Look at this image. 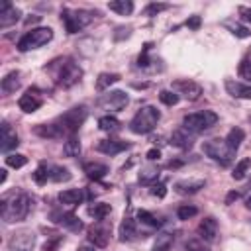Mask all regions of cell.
Masks as SVG:
<instances>
[{"label":"cell","mask_w":251,"mask_h":251,"mask_svg":"<svg viewBox=\"0 0 251 251\" xmlns=\"http://www.w3.org/2000/svg\"><path fill=\"white\" fill-rule=\"evenodd\" d=\"M245 206H247V208H249V210H251V196H249V198H247V200H245Z\"/></svg>","instance_id":"obj_56"},{"label":"cell","mask_w":251,"mask_h":251,"mask_svg":"<svg viewBox=\"0 0 251 251\" xmlns=\"http://www.w3.org/2000/svg\"><path fill=\"white\" fill-rule=\"evenodd\" d=\"M61 241H63L61 235H55V237H51V239H47V241L41 245V251H57L59 245H61Z\"/></svg>","instance_id":"obj_42"},{"label":"cell","mask_w":251,"mask_h":251,"mask_svg":"<svg viewBox=\"0 0 251 251\" xmlns=\"http://www.w3.org/2000/svg\"><path fill=\"white\" fill-rule=\"evenodd\" d=\"M26 163H28L26 155H20V153H10V155L6 157V165L12 167V169H20V167H24Z\"/></svg>","instance_id":"obj_40"},{"label":"cell","mask_w":251,"mask_h":251,"mask_svg":"<svg viewBox=\"0 0 251 251\" xmlns=\"http://www.w3.org/2000/svg\"><path fill=\"white\" fill-rule=\"evenodd\" d=\"M130 147V143H126V141H120V139H102L98 143V151L100 153H104V155H118V153H122V151H126V149Z\"/></svg>","instance_id":"obj_15"},{"label":"cell","mask_w":251,"mask_h":251,"mask_svg":"<svg viewBox=\"0 0 251 251\" xmlns=\"http://www.w3.org/2000/svg\"><path fill=\"white\" fill-rule=\"evenodd\" d=\"M137 220H141V224L151 226V228H157V226L161 224L151 212H147V210H139V212H137Z\"/></svg>","instance_id":"obj_39"},{"label":"cell","mask_w":251,"mask_h":251,"mask_svg":"<svg viewBox=\"0 0 251 251\" xmlns=\"http://www.w3.org/2000/svg\"><path fill=\"white\" fill-rule=\"evenodd\" d=\"M0 149L2 151H10V149H14V147H18V143H20V139H18V135L10 130V126L4 122L2 124V137H0Z\"/></svg>","instance_id":"obj_21"},{"label":"cell","mask_w":251,"mask_h":251,"mask_svg":"<svg viewBox=\"0 0 251 251\" xmlns=\"http://www.w3.org/2000/svg\"><path fill=\"white\" fill-rule=\"evenodd\" d=\"M6 177H8V173H6V169H2V171H0V183H6Z\"/></svg>","instance_id":"obj_52"},{"label":"cell","mask_w":251,"mask_h":251,"mask_svg":"<svg viewBox=\"0 0 251 251\" xmlns=\"http://www.w3.org/2000/svg\"><path fill=\"white\" fill-rule=\"evenodd\" d=\"M204 181H194V179H188V181H177L175 183V192L177 194H183V196H186V194H194V192H198L200 188H204Z\"/></svg>","instance_id":"obj_19"},{"label":"cell","mask_w":251,"mask_h":251,"mask_svg":"<svg viewBox=\"0 0 251 251\" xmlns=\"http://www.w3.org/2000/svg\"><path fill=\"white\" fill-rule=\"evenodd\" d=\"M218 124V116L212 110H202V112H192L183 118V128L188 130L190 134H202Z\"/></svg>","instance_id":"obj_3"},{"label":"cell","mask_w":251,"mask_h":251,"mask_svg":"<svg viewBox=\"0 0 251 251\" xmlns=\"http://www.w3.org/2000/svg\"><path fill=\"white\" fill-rule=\"evenodd\" d=\"M110 212H112V206L106 204V202H98V204H92V206L88 208V214H90L96 222L106 220V218L110 216Z\"/></svg>","instance_id":"obj_26"},{"label":"cell","mask_w":251,"mask_h":251,"mask_svg":"<svg viewBox=\"0 0 251 251\" xmlns=\"http://www.w3.org/2000/svg\"><path fill=\"white\" fill-rule=\"evenodd\" d=\"M118 81H120V75H116V73H102V75L98 77V81H96V90L98 92H104L110 84H114Z\"/></svg>","instance_id":"obj_31"},{"label":"cell","mask_w":251,"mask_h":251,"mask_svg":"<svg viewBox=\"0 0 251 251\" xmlns=\"http://www.w3.org/2000/svg\"><path fill=\"white\" fill-rule=\"evenodd\" d=\"M51 181H55V183H67V181H71V171L69 169H65V167H53L51 169Z\"/></svg>","instance_id":"obj_38"},{"label":"cell","mask_w":251,"mask_h":251,"mask_svg":"<svg viewBox=\"0 0 251 251\" xmlns=\"http://www.w3.org/2000/svg\"><path fill=\"white\" fill-rule=\"evenodd\" d=\"M47 179H51V169H47L45 163H39V167H37L35 173H33V181H35L37 184H45Z\"/></svg>","instance_id":"obj_36"},{"label":"cell","mask_w":251,"mask_h":251,"mask_svg":"<svg viewBox=\"0 0 251 251\" xmlns=\"http://www.w3.org/2000/svg\"><path fill=\"white\" fill-rule=\"evenodd\" d=\"M216 235H218V222L214 218H204L202 222L198 224V237L202 241H216Z\"/></svg>","instance_id":"obj_14"},{"label":"cell","mask_w":251,"mask_h":251,"mask_svg":"<svg viewBox=\"0 0 251 251\" xmlns=\"http://www.w3.org/2000/svg\"><path fill=\"white\" fill-rule=\"evenodd\" d=\"M239 75L245 77V79H251V53L241 61V65H239Z\"/></svg>","instance_id":"obj_44"},{"label":"cell","mask_w":251,"mask_h":251,"mask_svg":"<svg viewBox=\"0 0 251 251\" xmlns=\"http://www.w3.org/2000/svg\"><path fill=\"white\" fill-rule=\"evenodd\" d=\"M20 88V73L18 71H12V73H8L4 79H2V90L4 92H16Z\"/></svg>","instance_id":"obj_30"},{"label":"cell","mask_w":251,"mask_h":251,"mask_svg":"<svg viewBox=\"0 0 251 251\" xmlns=\"http://www.w3.org/2000/svg\"><path fill=\"white\" fill-rule=\"evenodd\" d=\"M145 157H147L149 161H159V157H161V151H159V149H149Z\"/></svg>","instance_id":"obj_48"},{"label":"cell","mask_w":251,"mask_h":251,"mask_svg":"<svg viewBox=\"0 0 251 251\" xmlns=\"http://www.w3.org/2000/svg\"><path fill=\"white\" fill-rule=\"evenodd\" d=\"M63 153H65L67 157H79V153H81V141H79L77 135L67 137V141H65V145H63Z\"/></svg>","instance_id":"obj_32"},{"label":"cell","mask_w":251,"mask_h":251,"mask_svg":"<svg viewBox=\"0 0 251 251\" xmlns=\"http://www.w3.org/2000/svg\"><path fill=\"white\" fill-rule=\"evenodd\" d=\"M196 214H198V208H196V206H190V204H184V206H181V208L177 210L179 220H190V218H194Z\"/></svg>","instance_id":"obj_41"},{"label":"cell","mask_w":251,"mask_h":251,"mask_svg":"<svg viewBox=\"0 0 251 251\" xmlns=\"http://www.w3.org/2000/svg\"><path fill=\"white\" fill-rule=\"evenodd\" d=\"M159 118H161V114H159V110H157L155 106H143V108H139L137 114L132 118L130 130H132L134 134H139V135L149 134V132H153V128L157 126Z\"/></svg>","instance_id":"obj_2"},{"label":"cell","mask_w":251,"mask_h":251,"mask_svg":"<svg viewBox=\"0 0 251 251\" xmlns=\"http://www.w3.org/2000/svg\"><path fill=\"white\" fill-rule=\"evenodd\" d=\"M30 210H32V198H30V194L22 192V194H14L10 200H4L2 208H0V214H2L4 222L12 224V222L26 220Z\"/></svg>","instance_id":"obj_1"},{"label":"cell","mask_w":251,"mask_h":251,"mask_svg":"<svg viewBox=\"0 0 251 251\" xmlns=\"http://www.w3.org/2000/svg\"><path fill=\"white\" fill-rule=\"evenodd\" d=\"M239 12H241V16H243L245 22H251V8H241Z\"/></svg>","instance_id":"obj_51"},{"label":"cell","mask_w":251,"mask_h":251,"mask_svg":"<svg viewBox=\"0 0 251 251\" xmlns=\"http://www.w3.org/2000/svg\"><path fill=\"white\" fill-rule=\"evenodd\" d=\"M86 108L84 106H75V108H71L69 112H65L55 124H57V128H59V132H61V135H75L77 132H79V128L84 124V120H86Z\"/></svg>","instance_id":"obj_4"},{"label":"cell","mask_w":251,"mask_h":251,"mask_svg":"<svg viewBox=\"0 0 251 251\" xmlns=\"http://www.w3.org/2000/svg\"><path fill=\"white\" fill-rule=\"evenodd\" d=\"M128 94L124 90H108L106 94H102L98 98V106L108 112H120L128 106Z\"/></svg>","instance_id":"obj_9"},{"label":"cell","mask_w":251,"mask_h":251,"mask_svg":"<svg viewBox=\"0 0 251 251\" xmlns=\"http://www.w3.org/2000/svg\"><path fill=\"white\" fill-rule=\"evenodd\" d=\"M169 8V4H157V2H151L145 10H143V14L145 16H157L159 12H163V10H167Z\"/></svg>","instance_id":"obj_43"},{"label":"cell","mask_w":251,"mask_h":251,"mask_svg":"<svg viewBox=\"0 0 251 251\" xmlns=\"http://www.w3.org/2000/svg\"><path fill=\"white\" fill-rule=\"evenodd\" d=\"M108 8L120 16H128L134 12V2L132 0H112V2H108Z\"/></svg>","instance_id":"obj_27"},{"label":"cell","mask_w":251,"mask_h":251,"mask_svg":"<svg viewBox=\"0 0 251 251\" xmlns=\"http://www.w3.org/2000/svg\"><path fill=\"white\" fill-rule=\"evenodd\" d=\"M137 235V226H135V220L132 216H126L120 224V239L122 241H130Z\"/></svg>","instance_id":"obj_23"},{"label":"cell","mask_w":251,"mask_h":251,"mask_svg":"<svg viewBox=\"0 0 251 251\" xmlns=\"http://www.w3.org/2000/svg\"><path fill=\"white\" fill-rule=\"evenodd\" d=\"M181 165H183V161H171V163H169L171 169H177V167H181Z\"/></svg>","instance_id":"obj_54"},{"label":"cell","mask_w":251,"mask_h":251,"mask_svg":"<svg viewBox=\"0 0 251 251\" xmlns=\"http://www.w3.org/2000/svg\"><path fill=\"white\" fill-rule=\"evenodd\" d=\"M200 24H202V20H200V16H192V18H188V20H186V26H188L190 30H194V32L200 28Z\"/></svg>","instance_id":"obj_47"},{"label":"cell","mask_w":251,"mask_h":251,"mask_svg":"<svg viewBox=\"0 0 251 251\" xmlns=\"http://www.w3.org/2000/svg\"><path fill=\"white\" fill-rule=\"evenodd\" d=\"M35 243V235L30 230H20L10 235L8 239V249L10 251H32Z\"/></svg>","instance_id":"obj_10"},{"label":"cell","mask_w":251,"mask_h":251,"mask_svg":"<svg viewBox=\"0 0 251 251\" xmlns=\"http://www.w3.org/2000/svg\"><path fill=\"white\" fill-rule=\"evenodd\" d=\"M171 143L179 149H188L192 147V135L188 134V130H175L173 135H171Z\"/></svg>","instance_id":"obj_24"},{"label":"cell","mask_w":251,"mask_h":251,"mask_svg":"<svg viewBox=\"0 0 251 251\" xmlns=\"http://www.w3.org/2000/svg\"><path fill=\"white\" fill-rule=\"evenodd\" d=\"M98 128L102 130V132H118L120 130V122L114 118V116H102L98 120Z\"/></svg>","instance_id":"obj_34"},{"label":"cell","mask_w":251,"mask_h":251,"mask_svg":"<svg viewBox=\"0 0 251 251\" xmlns=\"http://www.w3.org/2000/svg\"><path fill=\"white\" fill-rule=\"evenodd\" d=\"M159 100H161L165 106H175V104H179L181 96H179L175 90H161V92H159Z\"/></svg>","instance_id":"obj_37"},{"label":"cell","mask_w":251,"mask_h":251,"mask_svg":"<svg viewBox=\"0 0 251 251\" xmlns=\"http://www.w3.org/2000/svg\"><path fill=\"white\" fill-rule=\"evenodd\" d=\"M188 249H190V251H210V249H206L204 245H200V243H196V241H190V243H188Z\"/></svg>","instance_id":"obj_50"},{"label":"cell","mask_w":251,"mask_h":251,"mask_svg":"<svg viewBox=\"0 0 251 251\" xmlns=\"http://www.w3.org/2000/svg\"><path fill=\"white\" fill-rule=\"evenodd\" d=\"M83 190L81 188H67L63 192H59V202L65 206H79L83 202Z\"/></svg>","instance_id":"obj_20"},{"label":"cell","mask_w":251,"mask_h":251,"mask_svg":"<svg viewBox=\"0 0 251 251\" xmlns=\"http://www.w3.org/2000/svg\"><path fill=\"white\" fill-rule=\"evenodd\" d=\"M53 39V30L51 28H35L32 32H28L20 41H18V49L22 53L30 51V49H37L43 47L45 43H49Z\"/></svg>","instance_id":"obj_7"},{"label":"cell","mask_w":251,"mask_h":251,"mask_svg":"<svg viewBox=\"0 0 251 251\" xmlns=\"http://www.w3.org/2000/svg\"><path fill=\"white\" fill-rule=\"evenodd\" d=\"M39 18H41V16H33V18H28V20H26V24L30 26V24H33V22H39Z\"/></svg>","instance_id":"obj_53"},{"label":"cell","mask_w":251,"mask_h":251,"mask_svg":"<svg viewBox=\"0 0 251 251\" xmlns=\"http://www.w3.org/2000/svg\"><path fill=\"white\" fill-rule=\"evenodd\" d=\"M20 16H22V12L16 8V6H12L10 2H2L0 4V28H10L12 24H16L18 20H20Z\"/></svg>","instance_id":"obj_13"},{"label":"cell","mask_w":251,"mask_h":251,"mask_svg":"<svg viewBox=\"0 0 251 251\" xmlns=\"http://www.w3.org/2000/svg\"><path fill=\"white\" fill-rule=\"evenodd\" d=\"M151 194H153V196H157V198H163V196L167 194V188H165V184H163V183H159V184H153V188H151Z\"/></svg>","instance_id":"obj_46"},{"label":"cell","mask_w":251,"mask_h":251,"mask_svg":"<svg viewBox=\"0 0 251 251\" xmlns=\"http://www.w3.org/2000/svg\"><path fill=\"white\" fill-rule=\"evenodd\" d=\"M232 33H234L235 37H241V39L251 35V32H249L245 26H234V28H232Z\"/></svg>","instance_id":"obj_45"},{"label":"cell","mask_w":251,"mask_h":251,"mask_svg":"<svg viewBox=\"0 0 251 251\" xmlns=\"http://www.w3.org/2000/svg\"><path fill=\"white\" fill-rule=\"evenodd\" d=\"M243 139H245V132L241 128H232L226 135V143L230 145V149H234V151H237V147L241 145Z\"/></svg>","instance_id":"obj_28"},{"label":"cell","mask_w":251,"mask_h":251,"mask_svg":"<svg viewBox=\"0 0 251 251\" xmlns=\"http://www.w3.org/2000/svg\"><path fill=\"white\" fill-rule=\"evenodd\" d=\"M84 173H86V177L88 179H92V181H102L110 171H108V167L104 165V163H84Z\"/></svg>","instance_id":"obj_22"},{"label":"cell","mask_w":251,"mask_h":251,"mask_svg":"<svg viewBox=\"0 0 251 251\" xmlns=\"http://www.w3.org/2000/svg\"><path fill=\"white\" fill-rule=\"evenodd\" d=\"M33 132H35L37 135H41V137H49V139L63 137L55 122H53V124H47V126H43V124H41V126H35V128H33Z\"/></svg>","instance_id":"obj_29"},{"label":"cell","mask_w":251,"mask_h":251,"mask_svg":"<svg viewBox=\"0 0 251 251\" xmlns=\"http://www.w3.org/2000/svg\"><path fill=\"white\" fill-rule=\"evenodd\" d=\"M202 151L210 159L218 161L224 167L230 165L232 159H234V155H235V151H234V149H230V145L226 143V139H208V141H204L202 143Z\"/></svg>","instance_id":"obj_6"},{"label":"cell","mask_w":251,"mask_h":251,"mask_svg":"<svg viewBox=\"0 0 251 251\" xmlns=\"http://www.w3.org/2000/svg\"><path fill=\"white\" fill-rule=\"evenodd\" d=\"M108 239H110V226L100 220L96 222L90 230H88V241L94 245V247H106L108 245Z\"/></svg>","instance_id":"obj_12"},{"label":"cell","mask_w":251,"mask_h":251,"mask_svg":"<svg viewBox=\"0 0 251 251\" xmlns=\"http://www.w3.org/2000/svg\"><path fill=\"white\" fill-rule=\"evenodd\" d=\"M175 241V235L165 232V234H159L157 239H155V245H153V251H169V247L173 245Z\"/></svg>","instance_id":"obj_33"},{"label":"cell","mask_w":251,"mask_h":251,"mask_svg":"<svg viewBox=\"0 0 251 251\" xmlns=\"http://www.w3.org/2000/svg\"><path fill=\"white\" fill-rule=\"evenodd\" d=\"M235 200H239V192H235V190L228 192V196H226V204H234Z\"/></svg>","instance_id":"obj_49"},{"label":"cell","mask_w":251,"mask_h":251,"mask_svg":"<svg viewBox=\"0 0 251 251\" xmlns=\"http://www.w3.org/2000/svg\"><path fill=\"white\" fill-rule=\"evenodd\" d=\"M53 220H55L57 224H61L63 228H67L69 232H81V230H83V222H81L73 212H63V214L53 212Z\"/></svg>","instance_id":"obj_17"},{"label":"cell","mask_w":251,"mask_h":251,"mask_svg":"<svg viewBox=\"0 0 251 251\" xmlns=\"http://www.w3.org/2000/svg\"><path fill=\"white\" fill-rule=\"evenodd\" d=\"M61 20L65 24L67 33H77V32H81L83 28H86L92 22V14L86 12V10H69L67 8V10H63Z\"/></svg>","instance_id":"obj_8"},{"label":"cell","mask_w":251,"mask_h":251,"mask_svg":"<svg viewBox=\"0 0 251 251\" xmlns=\"http://www.w3.org/2000/svg\"><path fill=\"white\" fill-rule=\"evenodd\" d=\"M226 90L228 94H232L234 98H245V100H251V84H245V83H239V81H226Z\"/></svg>","instance_id":"obj_18"},{"label":"cell","mask_w":251,"mask_h":251,"mask_svg":"<svg viewBox=\"0 0 251 251\" xmlns=\"http://www.w3.org/2000/svg\"><path fill=\"white\" fill-rule=\"evenodd\" d=\"M57 63V73H55V83L63 88H71L73 84H77L81 79H83V69L71 61V59H65V61H55Z\"/></svg>","instance_id":"obj_5"},{"label":"cell","mask_w":251,"mask_h":251,"mask_svg":"<svg viewBox=\"0 0 251 251\" xmlns=\"http://www.w3.org/2000/svg\"><path fill=\"white\" fill-rule=\"evenodd\" d=\"M18 106H20V110H22V112L32 114V112H35V110L41 106V98H39L37 94H33V92H32V88H30L26 94H22V96H20Z\"/></svg>","instance_id":"obj_16"},{"label":"cell","mask_w":251,"mask_h":251,"mask_svg":"<svg viewBox=\"0 0 251 251\" xmlns=\"http://www.w3.org/2000/svg\"><path fill=\"white\" fill-rule=\"evenodd\" d=\"M159 173H161V171H159L157 165H145V167H141L137 179H139V183H143V184H153V183L159 179Z\"/></svg>","instance_id":"obj_25"},{"label":"cell","mask_w":251,"mask_h":251,"mask_svg":"<svg viewBox=\"0 0 251 251\" xmlns=\"http://www.w3.org/2000/svg\"><path fill=\"white\" fill-rule=\"evenodd\" d=\"M77 251H94V247H90V245H81Z\"/></svg>","instance_id":"obj_55"},{"label":"cell","mask_w":251,"mask_h":251,"mask_svg":"<svg viewBox=\"0 0 251 251\" xmlns=\"http://www.w3.org/2000/svg\"><path fill=\"white\" fill-rule=\"evenodd\" d=\"M249 169H251V159H249V157H245V159H241V161H239V163L234 167V173H232V177H234L235 181H243Z\"/></svg>","instance_id":"obj_35"},{"label":"cell","mask_w":251,"mask_h":251,"mask_svg":"<svg viewBox=\"0 0 251 251\" xmlns=\"http://www.w3.org/2000/svg\"><path fill=\"white\" fill-rule=\"evenodd\" d=\"M173 90H175L179 96H183V98L190 100V102L198 100V98H200V94H202V86H200L198 83H194V81H188V79L175 81V83H173Z\"/></svg>","instance_id":"obj_11"}]
</instances>
